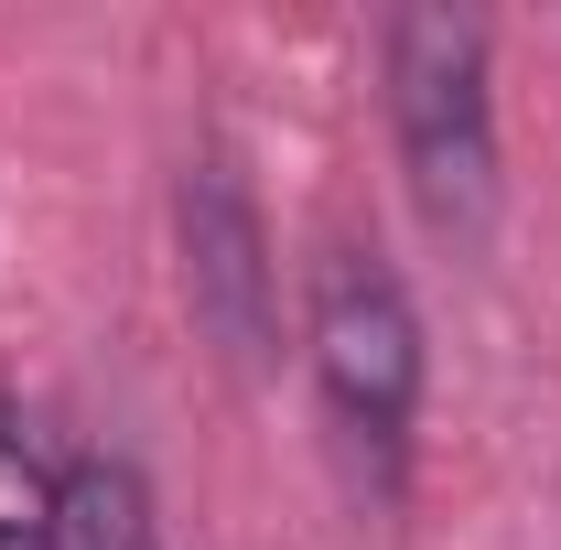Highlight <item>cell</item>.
Masks as SVG:
<instances>
[{
	"instance_id": "1",
	"label": "cell",
	"mask_w": 561,
	"mask_h": 550,
	"mask_svg": "<svg viewBox=\"0 0 561 550\" xmlns=\"http://www.w3.org/2000/svg\"><path fill=\"white\" fill-rule=\"evenodd\" d=\"M378 76H389V151L411 184L421 227L443 249H476L496 227V33L476 11L411 0L378 33Z\"/></svg>"
},
{
	"instance_id": "2",
	"label": "cell",
	"mask_w": 561,
	"mask_h": 550,
	"mask_svg": "<svg viewBox=\"0 0 561 550\" xmlns=\"http://www.w3.org/2000/svg\"><path fill=\"white\" fill-rule=\"evenodd\" d=\"M302 356H313V400L335 421L346 475L367 496H400L411 485V443H421V378H432L411 280L378 249L335 238L313 260V291H302Z\"/></svg>"
},
{
	"instance_id": "3",
	"label": "cell",
	"mask_w": 561,
	"mask_h": 550,
	"mask_svg": "<svg viewBox=\"0 0 561 550\" xmlns=\"http://www.w3.org/2000/svg\"><path fill=\"white\" fill-rule=\"evenodd\" d=\"M173 260H184L195 335L238 378H260L280 345V260H271V227H260V195L227 151H195L184 184H173Z\"/></svg>"
},
{
	"instance_id": "4",
	"label": "cell",
	"mask_w": 561,
	"mask_h": 550,
	"mask_svg": "<svg viewBox=\"0 0 561 550\" xmlns=\"http://www.w3.org/2000/svg\"><path fill=\"white\" fill-rule=\"evenodd\" d=\"M44 529L55 550H162V507L130 454H66L44 485Z\"/></svg>"
},
{
	"instance_id": "5",
	"label": "cell",
	"mask_w": 561,
	"mask_h": 550,
	"mask_svg": "<svg viewBox=\"0 0 561 550\" xmlns=\"http://www.w3.org/2000/svg\"><path fill=\"white\" fill-rule=\"evenodd\" d=\"M0 550H55V529H44V507L22 518V507H0Z\"/></svg>"
}]
</instances>
